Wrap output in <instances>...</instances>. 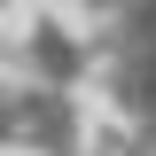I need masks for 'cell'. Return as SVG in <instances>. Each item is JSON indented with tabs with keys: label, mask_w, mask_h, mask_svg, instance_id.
I'll return each instance as SVG.
<instances>
[{
	"label": "cell",
	"mask_w": 156,
	"mask_h": 156,
	"mask_svg": "<svg viewBox=\"0 0 156 156\" xmlns=\"http://www.w3.org/2000/svg\"><path fill=\"white\" fill-rule=\"evenodd\" d=\"M0 8H8V0H0Z\"/></svg>",
	"instance_id": "obj_1"
}]
</instances>
